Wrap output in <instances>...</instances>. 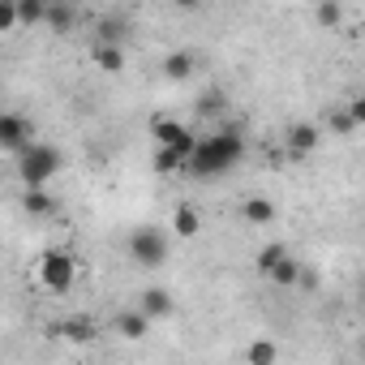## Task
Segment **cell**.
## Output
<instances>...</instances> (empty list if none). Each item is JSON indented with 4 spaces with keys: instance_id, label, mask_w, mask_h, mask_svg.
Masks as SVG:
<instances>
[{
    "instance_id": "obj_19",
    "label": "cell",
    "mask_w": 365,
    "mask_h": 365,
    "mask_svg": "<svg viewBox=\"0 0 365 365\" xmlns=\"http://www.w3.org/2000/svg\"><path fill=\"white\" fill-rule=\"evenodd\" d=\"M314 22L322 31H335L344 22V5H339V0H318V5H314Z\"/></svg>"
},
{
    "instance_id": "obj_11",
    "label": "cell",
    "mask_w": 365,
    "mask_h": 365,
    "mask_svg": "<svg viewBox=\"0 0 365 365\" xmlns=\"http://www.w3.org/2000/svg\"><path fill=\"white\" fill-rule=\"evenodd\" d=\"M150 168H155L159 176H172V172H180V168H190V155H185V150H176V146H163V142H155Z\"/></svg>"
},
{
    "instance_id": "obj_9",
    "label": "cell",
    "mask_w": 365,
    "mask_h": 365,
    "mask_svg": "<svg viewBox=\"0 0 365 365\" xmlns=\"http://www.w3.org/2000/svg\"><path fill=\"white\" fill-rule=\"evenodd\" d=\"M241 220H245L250 228H271V224L279 220V211H275V202H271V198L250 194V198H241Z\"/></svg>"
},
{
    "instance_id": "obj_27",
    "label": "cell",
    "mask_w": 365,
    "mask_h": 365,
    "mask_svg": "<svg viewBox=\"0 0 365 365\" xmlns=\"http://www.w3.org/2000/svg\"><path fill=\"white\" fill-rule=\"evenodd\" d=\"M125 5H138V0H125Z\"/></svg>"
},
{
    "instance_id": "obj_13",
    "label": "cell",
    "mask_w": 365,
    "mask_h": 365,
    "mask_svg": "<svg viewBox=\"0 0 365 365\" xmlns=\"http://www.w3.org/2000/svg\"><path fill=\"white\" fill-rule=\"evenodd\" d=\"M194 69H198L194 52H168V56H163V78H168V82H190Z\"/></svg>"
},
{
    "instance_id": "obj_8",
    "label": "cell",
    "mask_w": 365,
    "mask_h": 365,
    "mask_svg": "<svg viewBox=\"0 0 365 365\" xmlns=\"http://www.w3.org/2000/svg\"><path fill=\"white\" fill-rule=\"evenodd\" d=\"M150 322H155V318H150L142 305H133V309H125V314L112 318V331H116L120 339H146V335H150Z\"/></svg>"
},
{
    "instance_id": "obj_22",
    "label": "cell",
    "mask_w": 365,
    "mask_h": 365,
    "mask_svg": "<svg viewBox=\"0 0 365 365\" xmlns=\"http://www.w3.org/2000/svg\"><path fill=\"white\" fill-rule=\"evenodd\" d=\"M284 254H288V245H284V241H271V245H262V250H258V258H254L258 275H267V271H271V267H275Z\"/></svg>"
},
{
    "instance_id": "obj_26",
    "label": "cell",
    "mask_w": 365,
    "mask_h": 365,
    "mask_svg": "<svg viewBox=\"0 0 365 365\" xmlns=\"http://www.w3.org/2000/svg\"><path fill=\"white\" fill-rule=\"evenodd\" d=\"M172 5H176V9H190V14H194V9H202V5H207V0H172Z\"/></svg>"
},
{
    "instance_id": "obj_24",
    "label": "cell",
    "mask_w": 365,
    "mask_h": 365,
    "mask_svg": "<svg viewBox=\"0 0 365 365\" xmlns=\"http://www.w3.org/2000/svg\"><path fill=\"white\" fill-rule=\"evenodd\" d=\"M327 129H335V133H352V129H361V125H356V116L344 108V112H331V116H327Z\"/></svg>"
},
{
    "instance_id": "obj_18",
    "label": "cell",
    "mask_w": 365,
    "mask_h": 365,
    "mask_svg": "<svg viewBox=\"0 0 365 365\" xmlns=\"http://www.w3.org/2000/svg\"><path fill=\"white\" fill-rule=\"evenodd\" d=\"M95 65H99L103 73H120V69H125L120 43H95Z\"/></svg>"
},
{
    "instance_id": "obj_14",
    "label": "cell",
    "mask_w": 365,
    "mask_h": 365,
    "mask_svg": "<svg viewBox=\"0 0 365 365\" xmlns=\"http://www.w3.org/2000/svg\"><path fill=\"white\" fill-rule=\"evenodd\" d=\"M22 211L35 215V220H43V215L56 211V198L48 194V185H26V194H22Z\"/></svg>"
},
{
    "instance_id": "obj_21",
    "label": "cell",
    "mask_w": 365,
    "mask_h": 365,
    "mask_svg": "<svg viewBox=\"0 0 365 365\" xmlns=\"http://www.w3.org/2000/svg\"><path fill=\"white\" fill-rule=\"evenodd\" d=\"M275 356H279V344H275V339H258V344L245 348V361H250V365H271Z\"/></svg>"
},
{
    "instance_id": "obj_12",
    "label": "cell",
    "mask_w": 365,
    "mask_h": 365,
    "mask_svg": "<svg viewBox=\"0 0 365 365\" xmlns=\"http://www.w3.org/2000/svg\"><path fill=\"white\" fill-rule=\"evenodd\" d=\"M202 232V215L190 207V202H180L176 211H172V237H180V241H194Z\"/></svg>"
},
{
    "instance_id": "obj_15",
    "label": "cell",
    "mask_w": 365,
    "mask_h": 365,
    "mask_svg": "<svg viewBox=\"0 0 365 365\" xmlns=\"http://www.w3.org/2000/svg\"><path fill=\"white\" fill-rule=\"evenodd\" d=\"M52 35H69L78 26V9L69 5V0H52V9H48V22H43Z\"/></svg>"
},
{
    "instance_id": "obj_16",
    "label": "cell",
    "mask_w": 365,
    "mask_h": 365,
    "mask_svg": "<svg viewBox=\"0 0 365 365\" xmlns=\"http://www.w3.org/2000/svg\"><path fill=\"white\" fill-rule=\"evenodd\" d=\"M267 279H271L275 288H292V284H301V279H305V271H301V262H297L292 254H284V258L267 271Z\"/></svg>"
},
{
    "instance_id": "obj_2",
    "label": "cell",
    "mask_w": 365,
    "mask_h": 365,
    "mask_svg": "<svg viewBox=\"0 0 365 365\" xmlns=\"http://www.w3.org/2000/svg\"><path fill=\"white\" fill-rule=\"evenodd\" d=\"M61 168H65L61 150L48 146V142H39V138L18 155V180H22V185H48V180H52Z\"/></svg>"
},
{
    "instance_id": "obj_25",
    "label": "cell",
    "mask_w": 365,
    "mask_h": 365,
    "mask_svg": "<svg viewBox=\"0 0 365 365\" xmlns=\"http://www.w3.org/2000/svg\"><path fill=\"white\" fill-rule=\"evenodd\" d=\"M348 112H352V116H356V125L365 129V95H356V99L348 103Z\"/></svg>"
},
{
    "instance_id": "obj_6",
    "label": "cell",
    "mask_w": 365,
    "mask_h": 365,
    "mask_svg": "<svg viewBox=\"0 0 365 365\" xmlns=\"http://www.w3.org/2000/svg\"><path fill=\"white\" fill-rule=\"evenodd\" d=\"M150 133H155V142H163V146H176V150H185L190 159H194V150H198V133H194L190 125L172 120V116H155V120H150Z\"/></svg>"
},
{
    "instance_id": "obj_4",
    "label": "cell",
    "mask_w": 365,
    "mask_h": 365,
    "mask_svg": "<svg viewBox=\"0 0 365 365\" xmlns=\"http://www.w3.org/2000/svg\"><path fill=\"white\" fill-rule=\"evenodd\" d=\"M129 258H133L138 267H146V271H159V267L168 262V237H163L155 224L133 228V237H129Z\"/></svg>"
},
{
    "instance_id": "obj_7",
    "label": "cell",
    "mask_w": 365,
    "mask_h": 365,
    "mask_svg": "<svg viewBox=\"0 0 365 365\" xmlns=\"http://www.w3.org/2000/svg\"><path fill=\"white\" fill-rule=\"evenodd\" d=\"M318 138H322L318 125H309V120H292V125H288V155H292V159H309V155L318 150Z\"/></svg>"
},
{
    "instance_id": "obj_23",
    "label": "cell",
    "mask_w": 365,
    "mask_h": 365,
    "mask_svg": "<svg viewBox=\"0 0 365 365\" xmlns=\"http://www.w3.org/2000/svg\"><path fill=\"white\" fill-rule=\"evenodd\" d=\"M22 26V9H18V0H0V31H18Z\"/></svg>"
},
{
    "instance_id": "obj_3",
    "label": "cell",
    "mask_w": 365,
    "mask_h": 365,
    "mask_svg": "<svg viewBox=\"0 0 365 365\" xmlns=\"http://www.w3.org/2000/svg\"><path fill=\"white\" fill-rule=\"evenodd\" d=\"M73 284H78V258L69 250H43L39 254V288L65 297Z\"/></svg>"
},
{
    "instance_id": "obj_5",
    "label": "cell",
    "mask_w": 365,
    "mask_h": 365,
    "mask_svg": "<svg viewBox=\"0 0 365 365\" xmlns=\"http://www.w3.org/2000/svg\"><path fill=\"white\" fill-rule=\"evenodd\" d=\"M31 142H35V120L31 116H22V112L0 116V146H5L9 155H22Z\"/></svg>"
},
{
    "instance_id": "obj_10",
    "label": "cell",
    "mask_w": 365,
    "mask_h": 365,
    "mask_svg": "<svg viewBox=\"0 0 365 365\" xmlns=\"http://www.w3.org/2000/svg\"><path fill=\"white\" fill-rule=\"evenodd\" d=\"M138 305H142L155 322L176 314V297H172V288H146V292H138Z\"/></svg>"
},
{
    "instance_id": "obj_17",
    "label": "cell",
    "mask_w": 365,
    "mask_h": 365,
    "mask_svg": "<svg viewBox=\"0 0 365 365\" xmlns=\"http://www.w3.org/2000/svg\"><path fill=\"white\" fill-rule=\"evenodd\" d=\"M52 331H56V335H65V339H73V344H91V339L99 335L91 318H61Z\"/></svg>"
},
{
    "instance_id": "obj_1",
    "label": "cell",
    "mask_w": 365,
    "mask_h": 365,
    "mask_svg": "<svg viewBox=\"0 0 365 365\" xmlns=\"http://www.w3.org/2000/svg\"><path fill=\"white\" fill-rule=\"evenodd\" d=\"M241 159H245V133H241L237 125H220V129H211L207 138H198V150H194V159H190V172L202 176V180H211V176L232 172Z\"/></svg>"
},
{
    "instance_id": "obj_20",
    "label": "cell",
    "mask_w": 365,
    "mask_h": 365,
    "mask_svg": "<svg viewBox=\"0 0 365 365\" xmlns=\"http://www.w3.org/2000/svg\"><path fill=\"white\" fill-rule=\"evenodd\" d=\"M18 9H22V26H43L52 0H18Z\"/></svg>"
}]
</instances>
